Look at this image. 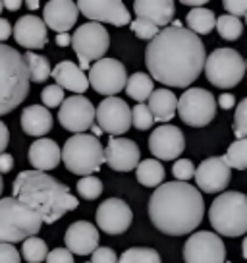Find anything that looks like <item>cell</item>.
Instances as JSON below:
<instances>
[{"label": "cell", "instance_id": "cell-1", "mask_svg": "<svg viewBox=\"0 0 247 263\" xmlns=\"http://www.w3.org/2000/svg\"><path fill=\"white\" fill-rule=\"evenodd\" d=\"M205 45L197 35L186 27H164L149 41L145 50V64L162 85L188 87L201 76L205 66Z\"/></svg>", "mask_w": 247, "mask_h": 263}, {"label": "cell", "instance_id": "cell-2", "mask_svg": "<svg viewBox=\"0 0 247 263\" xmlns=\"http://www.w3.org/2000/svg\"><path fill=\"white\" fill-rule=\"evenodd\" d=\"M149 217L162 234L183 236L201 224L205 217V199L188 182H166L149 199Z\"/></svg>", "mask_w": 247, "mask_h": 263}, {"label": "cell", "instance_id": "cell-3", "mask_svg": "<svg viewBox=\"0 0 247 263\" xmlns=\"http://www.w3.org/2000/svg\"><path fill=\"white\" fill-rule=\"evenodd\" d=\"M14 199L31 209L41 222L52 224L68 211L77 209V197L56 178L39 171H22L14 180Z\"/></svg>", "mask_w": 247, "mask_h": 263}, {"label": "cell", "instance_id": "cell-4", "mask_svg": "<svg viewBox=\"0 0 247 263\" xmlns=\"http://www.w3.org/2000/svg\"><path fill=\"white\" fill-rule=\"evenodd\" d=\"M29 83L24 54L0 43V116L24 103L29 95Z\"/></svg>", "mask_w": 247, "mask_h": 263}, {"label": "cell", "instance_id": "cell-5", "mask_svg": "<svg viewBox=\"0 0 247 263\" xmlns=\"http://www.w3.org/2000/svg\"><path fill=\"white\" fill-rule=\"evenodd\" d=\"M209 221L213 229L228 238L243 236L247 230V197L241 192H226L216 196L211 209Z\"/></svg>", "mask_w": 247, "mask_h": 263}, {"label": "cell", "instance_id": "cell-6", "mask_svg": "<svg viewBox=\"0 0 247 263\" xmlns=\"http://www.w3.org/2000/svg\"><path fill=\"white\" fill-rule=\"evenodd\" d=\"M60 159L70 173L79 176H93L105 163V147L91 134H75L60 149Z\"/></svg>", "mask_w": 247, "mask_h": 263}, {"label": "cell", "instance_id": "cell-7", "mask_svg": "<svg viewBox=\"0 0 247 263\" xmlns=\"http://www.w3.org/2000/svg\"><path fill=\"white\" fill-rule=\"evenodd\" d=\"M41 219L14 197L0 199V244H16L41 230Z\"/></svg>", "mask_w": 247, "mask_h": 263}, {"label": "cell", "instance_id": "cell-8", "mask_svg": "<svg viewBox=\"0 0 247 263\" xmlns=\"http://www.w3.org/2000/svg\"><path fill=\"white\" fill-rule=\"evenodd\" d=\"M203 70L213 85L220 89H232L245 76V60L234 49H214L205 58Z\"/></svg>", "mask_w": 247, "mask_h": 263}, {"label": "cell", "instance_id": "cell-9", "mask_svg": "<svg viewBox=\"0 0 247 263\" xmlns=\"http://www.w3.org/2000/svg\"><path fill=\"white\" fill-rule=\"evenodd\" d=\"M70 45L74 47L75 54L79 58V70H89L93 62L105 58L110 47V35L105 25L89 22L79 25L70 37Z\"/></svg>", "mask_w": 247, "mask_h": 263}, {"label": "cell", "instance_id": "cell-10", "mask_svg": "<svg viewBox=\"0 0 247 263\" xmlns=\"http://www.w3.org/2000/svg\"><path fill=\"white\" fill-rule=\"evenodd\" d=\"M176 112L191 128H203L216 116V99L211 91L201 87H190L178 99Z\"/></svg>", "mask_w": 247, "mask_h": 263}, {"label": "cell", "instance_id": "cell-11", "mask_svg": "<svg viewBox=\"0 0 247 263\" xmlns=\"http://www.w3.org/2000/svg\"><path fill=\"white\" fill-rule=\"evenodd\" d=\"M186 263H226V246L211 230L193 232L183 244Z\"/></svg>", "mask_w": 247, "mask_h": 263}, {"label": "cell", "instance_id": "cell-12", "mask_svg": "<svg viewBox=\"0 0 247 263\" xmlns=\"http://www.w3.org/2000/svg\"><path fill=\"white\" fill-rule=\"evenodd\" d=\"M87 82L100 95L114 97L116 93H120L126 87L128 72H126V68H123L120 60H116V58H100L89 68Z\"/></svg>", "mask_w": 247, "mask_h": 263}, {"label": "cell", "instance_id": "cell-13", "mask_svg": "<svg viewBox=\"0 0 247 263\" xmlns=\"http://www.w3.org/2000/svg\"><path fill=\"white\" fill-rule=\"evenodd\" d=\"M95 122L100 132L110 134L112 138L123 136L132 128V108L120 97H107L95 108Z\"/></svg>", "mask_w": 247, "mask_h": 263}, {"label": "cell", "instance_id": "cell-14", "mask_svg": "<svg viewBox=\"0 0 247 263\" xmlns=\"http://www.w3.org/2000/svg\"><path fill=\"white\" fill-rule=\"evenodd\" d=\"M77 12H81L83 16L95 22V24H112L116 27L132 24V16L126 8V4L120 0H79Z\"/></svg>", "mask_w": 247, "mask_h": 263}, {"label": "cell", "instance_id": "cell-15", "mask_svg": "<svg viewBox=\"0 0 247 263\" xmlns=\"http://www.w3.org/2000/svg\"><path fill=\"white\" fill-rule=\"evenodd\" d=\"M58 120L62 124V128H66L68 132H74V136L83 134L95 124V107L87 97L74 95V97L62 101Z\"/></svg>", "mask_w": 247, "mask_h": 263}, {"label": "cell", "instance_id": "cell-16", "mask_svg": "<svg viewBox=\"0 0 247 263\" xmlns=\"http://www.w3.org/2000/svg\"><path fill=\"white\" fill-rule=\"evenodd\" d=\"M186 149V138L183 132L178 126L164 124L151 132L149 136V151L155 155V159L160 161H174L181 155V151Z\"/></svg>", "mask_w": 247, "mask_h": 263}, {"label": "cell", "instance_id": "cell-17", "mask_svg": "<svg viewBox=\"0 0 247 263\" xmlns=\"http://www.w3.org/2000/svg\"><path fill=\"white\" fill-rule=\"evenodd\" d=\"M193 178L197 188L205 194H218L226 190L232 178V168L226 164L224 157H209L195 168Z\"/></svg>", "mask_w": 247, "mask_h": 263}, {"label": "cell", "instance_id": "cell-18", "mask_svg": "<svg viewBox=\"0 0 247 263\" xmlns=\"http://www.w3.org/2000/svg\"><path fill=\"white\" fill-rule=\"evenodd\" d=\"M133 221V213L130 205L120 199V197H110L107 201H102L97 209V224L102 232L107 234H122L130 229Z\"/></svg>", "mask_w": 247, "mask_h": 263}, {"label": "cell", "instance_id": "cell-19", "mask_svg": "<svg viewBox=\"0 0 247 263\" xmlns=\"http://www.w3.org/2000/svg\"><path fill=\"white\" fill-rule=\"evenodd\" d=\"M141 159V151L137 143L128 138H110L105 147V163L112 171L118 173H130L133 171Z\"/></svg>", "mask_w": 247, "mask_h": 263}, {"label": "cell", "instance_id": "cell-20", "mask_svg": "<svg viewBox=\"0 0 247 263\" xmlns=\"http://www.w3.org/2000/svg\"><path fill=\"white\" fill-rule=\"evenodd\" d=\"M64 242L72 255H91L99 248V230L89 221H75L68 227Z\"/></svg>", "mask_w": 247, "mask_h": 263}, {"label": "cell", "instance_id": "cell-21", "mask_svg": "<svg viewBox=\"0 0 247 263\" xmlns=\"http://www.w3.org/2000/svg\"><path fill=\"white\" fill-rule=\"evenodd\" d=\"M77 6L72 0H50L43 8V24L56 33H68L77 24Z\"/></svg>", "mask_w": 247, "mask_h": 263}, {"label": "cell", "instance_id": "cell-22", "mask_svg": "<svg viewBox=\"0 0 247 263\" xmlns=\"http://www.w3.org/2000/svg\"><path fill=\"white\" fill-rule=\"evenodd\" d=\"M12 33L16 37V43L24 49H43L49 37H47V25L37 16H22L16 22V27H12Z\"/></svg>", "mask_w": 247, "mask_h": 263}, {"label": "cell", "instance_id": "cell-23", "mask_svg": "<svg viewBox=\"0 0 247 263\" xmlns=\"http://www.w3.org/2000/svg\"><path fill=\"white\" fill-rule=\"evenodd\" d=\"M133 12L139 20H147L157 27H168L176 14L172 0H135Z\"/></svg>", "mask_w": 247, "mask_h": 263}, {"label": "cell", "instance_id": "cell-24", "mask_svg": "<svg viewBox=\"0 0 247 263\" xmlns=\"http://www.w3.org/2000/svg\"><path fill=\"white\" fill-rule=\"evenodd\" d=\"M50 76L56 80V85L62 87V89L74 91V93H85L87 87H89V82H87V76L79 70V66L72 62V60H64L56 64L52 70H50Z\"/></svg>", "mask_w": 247, "mask_h": 263}, {"label": "cell", "instance_id": "cell-25", "mask_svg": "<svg viewBox=\"0 0 247 263\" xmlns=\"http://www.w3.org/2000/svg\"><path fill=\"white\" fill-rule=\"evenodd\" d=\"M27 157H29V163L35 166V171L47 173V171L56 168L60 163V147L54 140L39 138L35 143H31Z\"/></svg>", "mask_w": 247, "mask_h": 263}, {"label": "cell", "instance_id": "cell-26", "mask_svg": "<svg viewBox=\"0 0 247 263\" xmlns=\"http://www.w3.org/2000/svg\"><path fill=\"white\" fill-rule=\"evenodd\" d=\"M176 105H178V97L166 87L155 89L147 99L149 112L157 122H170L176 116Z\"/></svg>", "mask_w": 247, "mask_h": 263}, {"label": "cell", "instance_id": "cell-27", "mask_svg": "<svg viewBox=\"0 0 247 263\" xmlns=\"http://www.w3.org/2000/svg\"><path fill=\"white\" fill-rule=\"evenodd\" d=\"M22 128L27 136L43 138L52 130V115L43 105H31L22 112Z\"/></svg>", "mask_w": 247, "mask_h": 263}, {"label": "cell", "instance_id": "cell-28", "mask_svg": "<svg viewBox=\"0 0 247 263\" xmlns=\"http://www.w3.org/2000/svg\"><path fill=\"white\" fill-rule=\"evenodd\" d=\"M164 166L157 159H145V161H139V164L135 166V178L145 188L160 186L164 180Z\"/></svg>", "mask_w": 247, "mask_h": 263}, {"label": "cell", "instance_id": "cell-29", "mask_svg": "<svg viewBox=\"0 0 247 263\" xmlns=\"http://www.w3.org/2000/svg\"><path fill=\"white\" fill-rule=\"evenodd\" d=\"M186 24H188V31H191L193 35H207L214 29L216 24V16H214L213 10L209 8H193L186 17Z\"/></svg>", "mask_w": 247, "mask_h": 263}, {"label": "cell", "instance_id": "cell-30", "mask_svg": "<svg viewBox=\"0 0 247 263\" xmlns=\"http://www.w3.org/2000/svg\"><path fill=\"white\" fill-rule=\"evenodd\" d=\"M155 91V85H153V80L149 78V74L145 72H135L128 78L126 82V93L137 101V105H141L143 101H147L149 95Z\"/></svg>", "mask_w": 247, "mask_h": 263}, {"label": "cell", "instance_id": "cell-31", "mask_svg": "<svg viewBox=\"0 0 247 263\" xmlns=\"http://www.w3.org/2000/svg\"><path fill=\"white\" fill-rule=\"evenodd\" d=\"M25 66H27V74H29V82L43 83L47 82V78L50 76V62L41 54H33L31 50L24 54Z\"/></svg>", "mask_w": 247, "mask_h": 263}, {"label": "cell", "instance_id": "cell-32", "mask_svg": "<svg viewBox=\"0 0 247 263\" xmlns=\"http://www.w3.org/2000/svg\"><path fill=\"white\" fill-rule=\"evenodd\" d=\"M214 27L218 29V35L224 41H238L243 33V22L234 16H228V14L216 17Z\"/></svg>", "mask_w": 247, "mask_h": 263}, {"label": "cell", "instance_id": "cell-33", "mask_svg": "<svg viewBox=\"0 0 247 263\" xmlns=\"http://www.w3.org/2000/svg\"><path fill=\"white\" fill-rule=\"evenodd\" d=\"M47 242L43 238L31 236V238L24 240V246H22V255L27 263H41L47 259Z\"/></svg>", "mask_w": 247, "mask_h": 263}, {"label": "cell", "instance_id": "cell-34", "mask_svg": "<svg viewBox=\"0 0 247 263\" xmlns=\"http://www.w3.org/2000/svg\"><path fill=\"white\" fill-rule=\"evenodd\" d=\"M224 161L230 168H236V171H245L247 168V140H236L232 143L226 155H224Z\"/></svg>", "mask_w": 247, "mask_h": 263}, {"label": "cell", "instance_id": "cell-35", "mask_svg": "<svg viewBox=\"0 0 247 263\" xmlns=\"http://www.w3.org/2000/svg\"><path fill=\"white\" fill-rule=\"evenodd\" d=\"M118 263H162L160 255L153 248H130L126 250Z\"/></svg>", "mask_w": 247, "mask_h": 263}, {"label": "cell", "instance_id": "cell-36", "mask_svg": "<svg viewBox=\"0 0 247 263\" xmlns=\"http://www.w3.org/2000/svg\"><path fill=\"white\" fill-rule=\"evenodd\" d=\"M77 194L87 199V201H93L102 194V182L95 176H83L77 180Z\"/></svg>", "mask_w": 247, "mask_h": 263}, {"label": "cell", "instance_id": "cell-37", "mask_svg": "<svg viewBox=\"0 0 247 263\" xmlns=\"http://www.w3.org/2000/svg\"><path fill=\"white\" fill-rule=\"evenodd\" d=\"M132 124L137 130H151L153 128L155 120H153V116L149 112L147 105L141 103V105H135L132 108Z\"/></svg>", "mask_w": 247, "mask_h": 263}, {"label": "cell", "instance_id": "cell-38", "mask_svg": "<svg viewBox=\"0 0 247 263\" xmlns=\"http://www.w3.org/2000/svg\"><path fill=\"white\" fill-rule=\"evenodd\" d=\"M234 136H236L238 140H245V136H247V99L239 101L238 107H236Z\"/></svg>", "mask_w": 247, "mask_h": 263}, {"label": "cell", "instance_id": "cell-39", "mask_svg": "<svg viewBox=\"0 0 247 263\" xmlns=\"http://www.w3.org/2000/svg\"><path fill=\"white\" fill-rule=\"evenodd\" d=\"M130 27H132V31L135 33L139 39H145V41H153L158 33L157 25H153L151 22H147V20H139V17H137L135 22H132Z\"/></svg>", "mask_w": 247, "mask_h": 263}, {"label": "cell", "instance_id": "cell-40", "mask_svg": "<svg viewBox=\"0 0 247 263\" xmlns=\"http://www.w3.org/2000/svg\"><path fill=\"white\" fill-rule=\"evenodd\" d=\"M41 101H43V105H45V108L60 107L62 101H64V89L58 87V85H47L41 93Z\"/></svg>", "mask_w": 247, "mask_h": 263}, {"label": "cell", "instance_id": "cell-41", "mask_svg": "<svg viewBox=\"0 0 247 263\" xmlns=\"http://www.w3.org/2000/svg\"><path fill=\"white\" fill-rule=\"evenodd\" d=\"M174 178H178V182H188L190 178H193L195 174V166L190 159H178L172 166Z\"/></svg>", "mask_w": 247, "mask_h": 263}, {"label": "cell", "instance_id": "cell-42", "mask_svg": "<svg viewBox=\"0 0 247 263\" xmlns=\"http://www.w3.org/2000/svg\"><path fill=\"white\" fill-rule=\"evenodd\" d=\"M91 263H118V255L108 246L97 248L91 255Z\"/></svg>", "mask_w": 247, "mask_h": 263}, {"label": "cell", "instance_id": "cell-43", "mask_svg": "<svg viewBox=\"0 0 247 263\" xmlns=\"http://www.w3.org/2000/svg\"><path fill=\"white\" fill-rule=\"evenodd\" d=\"M226 12H228V16H234V17H243L247 14V2L245 0H224L222 4Z\"/></svg>", "mask_w": 247, "mask_h": 263}, {"label": "cell", "instance_id": "cell-44", "mask_svg": "<svg viewBox=\"0 0 247 263\" xmlns=\"http://www.w3.org/2000/svg\"><path fill=\"white\" fill-rule=\"evenodd\" d=\"M0 263H22L19 252L14 244H0Z\"/></svg>", "mask_w": 247, "mask_h": 263}, {"label": "cell", "instance_id": "cell-45", "mask_svg": "<svg viewBox=\"0 0 247 263\" xmlns=\"http://www.w3.org/2000/svg\"><path fill=\"white\" fill-rule=\"evenodd\" d=\"M47 263H74V255L66 248H54L47 254Z\"/></svg>", "mask_w": 247, "mask_h": 263}, {"label": "cell", "instance_id": "cell-46", "mask_svg": "<svg viewBox=\"0 0 247 263\" xmlns=\"http://www.w3.org/2000/svg\"><path fill=\"white\" fill-rule=\"evenodd\" d=\"M14 168V157L10 153H0V174H6Z\"/></svg>", "mask_w": 247, "mask_h": 263}, {"label": "cell", "instance_id": "cell-47", "mask_svg": "<svg viewBox=\"0 0 247 263\" xmlns=\"http://www.w3.org/2000/svg\"><path fill=\"white\" fill-rule=\"evenodd\" d=\"M216 103H218V107L224 108V110H230V108L236 107V97H234L232 93H222Z\"/></svg>", "mask_w": 247, "mask_h": 263}, {"label": "cell", "instance_id": "cell-48", "mask_svg": "<svg viewBox=\"0 0 247 263\" xmlns=\"http://www.w3.org/2000/svg\"><path fill=\"white\" fill-rule=\"evenodd\" d=\"M10 143V132L8 126L0 120V153H4V149L8 147Z\"/></svg>", "mask_w": 247, "mask_h": 263}, {"label": "cell", "instance_id": "cell-49", "mask_svg": "<svg viewBox=\"0 0 247 263\" xmlns=\"http://www.w3.org/2000/svg\"><path fill=\"white\" fill-rule=\"evenodd\" d=\"M10 35H12V24H10L8 20L0 17V43L10 39Z\"/></svg>", "mask_w": 247, "mask_h": 263}, {"label": "cell", "instance_id": "cell-50", "mask_svg": "<svg viewBox=\"0 0 247 263\" xmlns=\"http://www.w3.org/2000/svg\"><path fill=\"white\" fill-rule=\"evenodd\" d=\"M2 8L10 10V12H16V10L22 8V2L19 0H4L2 2Z\"/></svg>", "mask_w": 247, "mask_h": 263}, {"label": "cell", "instance_id": "cell-51", "mask_svg": "<svg viewBox=\"0 0 247 263\" xmlns=\"http://www.w3.org/2000/svg\"><path fill=\"white\" fill-rule=\"evenodd\" d=\"M56 45L58 47H68V45H70V35H68V33H58Z\"/></svg>", "mask_w": 247, "mask_h": 263}, {"label": "cell", "instance_id": "cell-52", "mask_svg": "<svg viewBox=\"0 0 247 263\" xmlns=\"http://www.w3.org/2000/svg\"><path fill=\"white\" fill-rule=\"evenodd\" d=\"M183 4H186V6H199V8H201V6H205L207 2L205 0H183Z\"/></svg>", "mask_w": 247, "mask_h": 263}, {"label": "cell", "instance_id": "cell-53", "mask_svg": "<svg viewBox=\"0 0 247 263\" xmlns=\"http://www.w3.org/2000/svg\"><path fill=\"white\" fill-rule=\"evenodd\" d=\"M91 130H93V138H97V140H99V136L102 134L99 126H97V124H93V126H91Z\"/></svg>", "mask_w": 247, "mask_h": 263}, {"label": "cell", "instance_id": "cell-54", "mask_svg": "<svg viewBox=\"0 0 247 263\" xmlns=\"http://www.w3.org/2000/svg\"><path fill=\"white\" fill-rule=\"evenodd\" d=\"M27 8L37 10V8H39V2H37V0H29V2H27Z\"/></svg>", "mask_w": 247, "mask_h": 263}, {"label": "cell", "instance_id": "cell-55", "mask_svg": "<svg viewBox=\"0 0 247 263\" xmlns=\"http://www.w3.org/2000/svg\"><path fill=\"white\" fill-rule=\"evenodd\" d=\"M241 257H247V242L243 240V246H241Z\"/></svg>", "mask_w": 247, "mask_h": 263}, {"label": "cell", "instance_id": "cell-56", "mask_svg": "<svg viewBox=\"0 0 247 263\" xmlns=\"http://www.w3.org/2000/svg\"><path fill=\"white\" fill-rule=\"evenodd\" d=\"M2 190H4V182H2V174H0V194H2Z\"/></svg>", "mask_w": 247, "mask_h": 263}, {"label": "cell", "instance_id": "cell-57", "mask_svg": "<svg viewBox=\"0 0 247 263\" xmlns=\"http://www.w3.org/2000/svg\"><path fill=\"white\" fill-rule=\"evenodd\" d=\"M2 10H4V8H2V0H0V12H2Z\"/></svg>", "mask_w": 247, "mask_h": 263}, {"label": "cell", "instance_id": "cell-58", "mask_svg": "<svg viewBox=\"0 0 247 263\" xmlns=\"http://www.w3.org/2000/svg\"><path fill=\"white\" fill-rule=\"evenodd\" d=\"M226 263H232V261H226Z\"/></svg>", "mask_w": 247, "mask_h": 263}]
</instances>
